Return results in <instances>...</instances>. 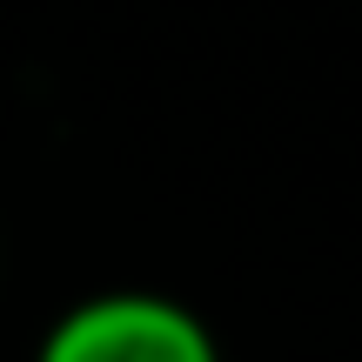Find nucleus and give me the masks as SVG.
<instances>
[{
  "label": "nucleus",
  "mask_w": 362,
  "mask_h": 362,
  "mask_svg": "<svg viewBox=\"0 0 362 362\" xmlns=\"http://www.w3.org/2000/svg\"><path fill=\"white\" fill-rule=\"evenodd\" d=\"M40 362H221V349L188 302L155 288H107L47 329Z\"/></svg>",
  "instance_id": "f257e3e1"
}]
</instances>
